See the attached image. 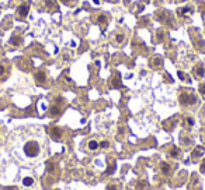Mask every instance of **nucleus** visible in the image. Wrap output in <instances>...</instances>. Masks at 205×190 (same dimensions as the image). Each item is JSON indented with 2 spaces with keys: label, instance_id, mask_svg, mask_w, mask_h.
<instances>
[{
  "label": "nucleus",
  "instance_id": "1",
  "mask_svg": "<svg viewBox=\"0 0 205 190\" xmlns=\"http://www.w3.org/2000/svg\"><path fill=\"white\" fill-rule=\"evenodd\" d=\"M23 150H24V154H25L28 158H35V157H38V155H40V152H41L40 143H38V141H35V140L27 141V143L24 144Z\"/></svg>",
  "mask_w": 205,
  "mask_h": 190
},
{
  "label": "nucleus",
  "instance_id": "2",
  "mask_svg": "<svg viewBox=\"0 0 205 190\" xmlns=\"http://www.w3.org/2000/svg\"><path fill=\"white\" fill-rule=\"evenodd\" d=\"M179 101H180V105H183V106H191V105L197 104L198 99H197V96H195V94H192V92L184 90V91L180 92Z\"/></svg>",
  "mask_w": 205,
  "mask_h": 190
},
{
  "label": "nucleus",
  "instance_id": "3",
  "mask_svg": "<svg viewBox=\"0 0 205 190\" xmlns=\"http://www.w3.org/2000/svg\"><path fill=\"white\" fill-rule=\"evenodd\" d=\"M28 11H30V3H23V4H20L19 7H17V17H19L20 20H24L27 16H28Z\"/></svg>",
  "mask_w": 205,
  "mask_h": 190
},
{
  "label": "nucleus",
  "instance_id": "4",
  "mask_svg": "<svg viewBox=\"0 0 205 190\" xmlns=\"http://www.w3.org/2000/svg\"><path fill=\"white\" fill-rule=\"evenodd\" d=\"M192 7H190V6H187V7H181L177 10V16L180 17V18H187V17H190L192 14Z\"/></svg>",
  "mask_w": 205,
  "mask_h": 190
},
{
  "label": "nucleus",
  "instance_id": "5",
  "mask_svg": "<svg viewBox=\"0 0 205 190\" xmlns=\"http://www.w3.org/2000/svg\"><path fill=\"white\" fill-rule=\"evenodd\" d=\"M21 183H23V186L24 187H27V189H31L32 186L35 185V179L32 176H23V179H21Z\"/></svg>",
  "mask_w": 205,
  "mask_h": 190
},
{
  "label": "nucleus",
  "instance_id": "6",
  "mask_svg": "<svg viewBox=\"0 0 205 190\" xmlns=\"http://www.w3.org/2000/svg\"><path fill=\"white\" fill-rule=\"evenodd\" d=\"M49 136L52 137V140L59 141V140H62V130L59 127H52L49 130Z\"/></svg>",
  "mask_w": 205,
  "mask_h": 190
},
{
  "label": "nucleus",
  "instance_id": "7",
  "mask_svg": "<svg viewBox=\"0 0 205 190\" xmlns=\"http://www.w3.org/2000/svg\"><path fill=\"white\" fill-rule=\"evenodd\" d=\"M34 78H35V81H37L38 84H44L45 81H47V73H45L44 70H40V71H37V73L34 74Z\"/></svg>",
  "mask_w": 205,
  "mask_h": 190
},
{
  "label": "nucleus",
  "instance_id": "8",
  "mask_svg": "<svg viewBox=\"0 0 205 190\" xmlns=\"http://www.w3.org/2000/svg\"><path fill=\"white\" fill-rule=\"evenodd\" d=\"M194 73H195V76L197 77H200V78H202V77H205V66L204 64H197L194 67Z\"/></svg>",
  "mask_w": 205,
  "mask_h": 190
},
{
  "label": "nucleus",
  "instance_id": "9",
  "mask_svg": "<svg viewBox=\"0 0 205 190\" xmlns=\"http://www.w3.org/2000/svg\"><path fill=\"white\" fill-rule=\"evenodd\" d=\"M100 148V143L96 140H89V143H87V150L89 151H97V150Z\"/></svg>",
  "mask_w": 205,
  "mask_h": 190
},
{
  "label": "nucleus",
  "instance_id": "10",
  "mask_svg": "<svg viewBox=\"0 0 205 190\" xmlns=\"http://www.w3.org/2000/svg\"><path fill=\"white\" fill-rule=\"evenodd\" d=\"M156 20L170 21V17H169V13H166V11H158V13H156Z\"/></svg>",
  "mask_w": 205,
  "mask_h": 190
},
{
  "label": "nucleus",
  "instance_id": "11",
  "mask_svg": "<svg viewBox=\"0 0 205 190\" xmlns=\"http://www.w3.org/2000/svg\"><path fill=\"white\" fill-rule=\"evenodd\" d=\"M160 171H162V173L163 175H169L170 173V171H171L170 164H167V162H162L160 164Z\"/></svg>",
  "mask_w": 205,
  "mask_h": 190
},
{
  "label": "nucleus",
  "instance_id": "12",
  "mask_svg": "<svg viewBox=\"0 0 205 190\" xmlns=\"http://www.w3.org/2000/svg\"><path fill=\"white\" fill-rule=\"evenodd\" d=\"M21 42H23V39H21V37H19V35H13V37L10 38V44L13 45V46H20Z\"/></svg>",
  "mask_w": 205,
  "mask_h": 190
},
{
  "label": "nucleus",
  "instance_id": "13",
  "mask_svg": "<svg viewBox=\"0 0 205 190\" xmlns=\"http://www.w3.org/2000/svg\"><path fill=\"white\" fill-rule=\"evenodd\" d=\"M59 113H61V108H59L58 105L51 106V109H49V115H51V116H58Z\"/></svg>",
  "mask_w": 205,
  "mask_h": 190
},
{
  "label": "nucleus",
  "instance_id": "14",
  "mask_svg": "<svg viewBox=\"0 0 205 190\" xmlns=\"http://www.w3.org/2000/svg\"><path fill=\"white\" fill-rule=\"evenodd\" d=\"M97 21H98V24H100V25H104L105 27V24H107V16H104V14H100V16L97 17Z\"/></svg>",
  "mask_w": 205,
  "mask_h": 190
},
{
  "label": "nucleus",
  "instance_id": "15",
  "mask_svg": "<svg viewBox=\"0 0 205 190\" xmlns=\"http://www.w3.org/2000/svg\"><path fill=\"white\" fill-rule=\"evenodd\" d=\"M184 125L187 126V127H191V126H194V119L192 117H186L184 119Z\"/></svg>",
  "mask_w": 205,
  "mask_h": 190
},
{
  "label": "nucleus",
  "instance_id": "16",
  "mask_svg": "<svg viewBox=\"0 0 205 190\" xmlns=\"http://www.w3.org/2000/svg\"><path fill=\"white\" fill-rule=\"evenodd\" d=\"M179 154H180L179 150H177V148H173L170 152H169V155L173 157V158H179Z\"/></svg>",
  "mask_w": 205,
  "mask_h": 190
},
{
  "label": "nucleus",
  "instance_id": "17",
  "mask_svg": "<svg viewBox=\"0 0 205 190\" xmlns=\"http://www.w3.org/2000/svg\"><path fill=\"white\" fill-rule=\"evenodd\" d=\"M115 41L118 42V44H122V42L125 41V35H124V34H118V35L115 37Z\"/></svg>",
  "mask_w": 205,
  "mask_h": 190
},
{
  "label": "nucleus",
  "instance_id": "18",
  "mask_svg": "<svg viewBox=\"0 0 205 190\" xmlns=\"http://www.w3.org/2000/svg\"><path fill=\"white\" fill-rule=\"evenodd\" d=\"M107 190H119V187L117 183H110V185L107 186Z\"/></svg>",
  "mask_w": 205,
  "mask_h": 190
},
{
  "label": "nucleus",
  "instance_id": "19",
  "mask_svg": "<svg viewBox=\"0 0 205 190\" xmlns=\"http://www.w3.org/2000/svg\"><path fill=\"white\" fill-rule=\"evenodd\" d=\"M100 147H101V148H108V147H110V141H108V140L101 141V143H100Z\"/></svg>",
  "mask_w": 205,
  "mask_h": 190
},
{
  "label": "nucleus",
  "instance_id": "20",
  "mask_svg": "<svg viewBox=\"0 0 205 190\" xmlns=\"http://www.w3.org/2000/svg\"><path fill=\"white\" fill-rule=\"evenodd\" d=\"M198 90H200V94L205 96V83L200 84V88H198Z\"/></svg>",
  "mask_w": 205,
  "mask_h": 190
},
{
  "label": "nucleus",
  "instance_id": "21",
  "mask_svg": "<svg viewBox=\"0 0 205 190\" xmlns=\"http://www.w3.org/2000/svg\"><path fill=\"white\" fill-rule=\"evenodd\" d=\"M153 63H155V64H153V66H160L162 64V59H160V57H156V59H155V62H153Z\"/></svg>",
  "mask_w": 205,
  "mask_h": 190
},
{
  "label": "nucleus",
  "instance_id": "22",
  "mask_svg": "<svg viewBox=\"0 0 205 190\" xmlns=\"http://www.w3.org/2000/svg\"><path fill=\"white\" fill-rule=\"evenodd\" d=\"M4 73H6V67L3 64H0V77H2Z\"/></svg>",
  "mask_w": 205,
  "mask_h": 190
},
{
  "label": "nucleus",
  "instance_id": "23",
  "mask_svg": "<svg viewBox=\"0 0 205 190\" xmlns=\"http://www.w3.org/2000/svg\"><path fill=\"white\" fill-rule=\"evenodd\" d=\"M179 77H180V80H186V74L183 73V71H179Z\"/></svg>",
  "mask_w": 205,
  "mask_h": 190
},
{
  "label": "nucleus",
  "instance_id": "24",
  "mask_svg": "<svg viewBox=\"0 0 205 190\" xmlns=\"http://www.w3.org/2000/svg\"><path fill=\"white\" fill-rule=\"evenodd\" d=\"M158 39H159V41H163V32H158Z\"/></svg>",
  "mask_w": 205,
  "mask_h": 190
},
{
  "label": "nucleus",
  "instance_id": "25",
  "mask_svg": "<svg viewBox=\"0 0 205 190\" xmlns=\"http://www.w3.org/2000/svg\"><path fill=\"white\" fill-rule=\"evenodd\" d=\"M201 172H205V159L202 161V164H201Z\"/></svg>",
  "mask_w": 205,
  "mask_h": 190
},
{
  "label": "nucleus",
  "instance_id": "26",
  "mask_svg": "<svg viewBox=\"0 0 205 190\" xmlns=\"http://www.w3.org/2000/svg\"><path fill=\"white\" fill-rule=\"evenodd\" d=\"M3 190H17V189L16 187H4Z\"/></svg>",
  "mask_w": 205,
  "mask_h": 190
},
{
  "label": "nucleus",
  "instance_id": "27",
  "mask_svg": "<svg viewBox=\"0 0 205 190\" xmlns=\"http://www.w3.org/2000/svg\"><path fill=\"white\" fill-rule=\"evenodd\" d=\"M63 3H65V4H69V3H70V0H62Z\"/></svg>",
  "mask_w": 205,
  "mask_h": 190
},
{
  "label": "nucleus",
  "instance_id": "28",
  "mask_svg": "<svg viewBox=\"0 0 205 190\" xmlns=\"http://www.w3.org/2000/svg\"><path fill=\"white\" fill-rule=\"evenodd\" d=\"M94 3H98V0H94Z\"/></svg>",
  "mask_w": 205,
  "mask_h": 190
},
{
  "label": "nucleus",
  "instance_id": "29",
  "mask_svg": "<svg viewBox=\"0 0 205 190\" xmlns=\"http://www.w3.org/2000/svg\"><path fill=\"white\" fill-rule=\"evenodd\" d=\"M179 2H186V0H179Z\"/></svg>",
  "mask_w": 205,
  "mask_h": 190
},
{
  "label": "nucleus",
  "instance_id": "30",
  "mask_svg": "<svg viewBox=\"0 0 205 190\" xmlns=\"http://www.w3.org/2000/svg\"><path fill=\"white\" fill-rule=\"evenodd\" d=\"M0 136H2V131H0Z\"/></svg>",
  "mask_w": 205,
  "mask_h": 190
}]
</instances>
